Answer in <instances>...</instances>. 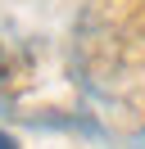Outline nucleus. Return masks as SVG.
<instances>
[{
	"label": "nucleus",
	"mask_w": 145,
	"mask_h": 149,
	"mask_svg": "<svg viewBox=\"0 0 145 149\" xmlns=\"http://www.w3.org/2000/svg\"><path fill=\"white\" fill-rule=\"evenodd\" d=\"M27 127L36 131H72V136H91V140H104V127H100L91 113H63V109H50V113H32Z\"/></svg>",
	"instance_id": "nucleus-1"
},
{
	"label": "nucleus",
	"mask_w": 145,
	"mask_h": 149,
	"mask_svg": "<svg viewBox=\"0 0 145 149\" xmlns=\"http://www.w3.org/2000/svg\"><path fill=\"white\" fill-rule=\"evenodd\" d=\"M0 149H23V140H18L9 127H0Z\"/></svg>",
	"instance_id": "nucleus-2"
}]
</instances>
